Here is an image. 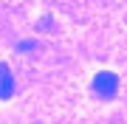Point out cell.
<instances>
[{
  "label": "cell",
  "mask_w": 127,
  "mask_h": 124,
  "mask_svg": "<svg viewBox=\"0 0 127 124\" xmlns=\"http://www.w3.org/2000/svg\"><path fill=\"white\" fill-rule=\"evenodd\" d=\"M17 48H20V51H37V48H40V45H37L34 40H26V42H20Z\"/></svg>",
  "instance_id": "3"
},
{
  "label": "cell",
  "mask_w": 127,
  "mask_h": 124,
  "mask_svg": "<svg viewBox=\"0 0 127 124\" xmlns=\"http://www.w3.org/2000/svg\"><path fill=\"white\" fill-rule=\"evenodd\" d=\"M11 93H14V76H11L9 65L0 62V99H9Z\"/></svg>",
  "instance_id": "2"
},
{
  "label": "cell",
  "mask_w": 127,
  "mask_h": 124,
  "mask_svg": "<svg viewBox=\"0 0 127 124\" xmlns=\"http://www.w3.org/2000/svg\"><path fill=\"white\" fill-rule=\"evenodd\" d=\"M93 93L102 99H113L119 93V76L110 74V71H102V74L93 76Z\"/></svg>",
  "instance_id": "1"
}]
</instances>
